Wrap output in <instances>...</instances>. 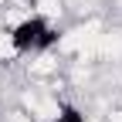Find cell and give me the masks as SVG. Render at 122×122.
<instances>
[{
  "label": "cell",
  "instance_id": "cell-1",
  "mask_svg": "<svg viewBox=\"0 0 122 122\" xmlns=\"http://www.w3.org/2000/svg\"><path fill=\"white\" fill-rule=\"evenodd\" d=\"M30 7H34V14L41 20H48V24H61L68 17L65 14V0H30Z\"/></svg>",
  "mask_w": 122,
  "mask_h": 122
},
{
  "label": "cell",
  "instance_id": "cell-2",
  "mask_svg": "<svg viewBox=\"0 0 122 122\" xmlns=\"http://www.w3.org/2000/svg\"><path fill=\"white\" fill-rule=\"evenodd\" d=\"M0 122H34V119H30V115L20 109V105H14V109L4 112V119H0Z\"/></svg>",
  "mask_w": 122,
  "mask_h": 122
},
{
  "label": "cell",
  "instance_id": "cell-3",
  "mask_svg": "<svg viewBox=\"0 0 122 122\" xmlns=\"http://www.w3.org/2000/svg\"><path fill=\"white\" fill-rule=\"evenodd\" d=\"M0 119H4V109H0Z\"/></svg>",
  "mask_w": 122,
  "mask_h": 122
}]
</instances>
